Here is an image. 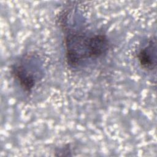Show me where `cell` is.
<instances>
[{"instance_id":"1","label":"cell","mask_w":157,"mask_h":157,"mask_svg":"<svg viewBox=\"0 0 157 157\" xmlns=\"http://www.w3.org/2000/svg\"><path fill=\"white\" fill-rule=\"evenodd\" d=\"M64 44L67 64L73 67L86 60L102 57L110 48L107 37L101 33L88 35L82 32H71L65 36Z\"/></svg>"},{"instance_id":"2","label":"cell","mask_w":157,"mask_h":157,"mask_svg":"<svg viewBox=\"0 0 157 157\" xmlns=\"http://www.w3.org/2000/svg\"><path fill=\"white\" fill-rule=\"evenodd\" d=\"M29 58H21L11 66L10 72L21 88L25 92L31 93L39 80V74L33 71L29 64Z\"/></svg>"},{"instance_id":"3","label":"cell","mask_w":157,"mask_h":157,"mask_svg":"<svg viewBox=\"0 0 157 157\" xmlns=\"http://www.w3.org/2000/svg\"><path fill=\"white\" fill-rule=\"evenodd\" d=\"M138 63L144 70L153 71L156 66V45L154 37L148 39L145 45L141 47L137 53Z\"/></svg>"},{"instance_id":"4","label":"cell","mask_w":157,"mask_h":157,"mask_svg":"<svg viewBox=\"0 0 157 157\" xmlns=\"http://www.w3.org/2000/svg\"><path fill=\"white\" fill-rule=\"evenodd\" d=\"M72 150L70 144H66L57 148L55 150V156H72L71 154Z\"/></svg>"}]
</instances>
